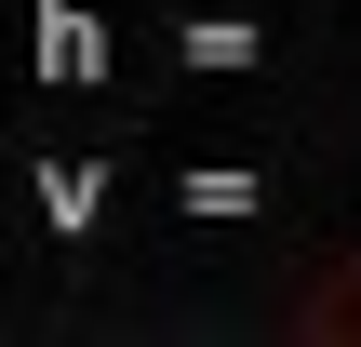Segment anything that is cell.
Returning a JSON list of instances; mask_svg holds the SVG:
<instances>
[{"mask_svg":"<svg viewBox=\"0 0 361 347\" xmlns=\"http://www.w3.org/2000/svg\"><path fill=\"white\" fill-rule=\"evenodd\" d=\"M188 67H255V27H241V13H201V27H188Z\"/></svg>","mask_w":361,"mask_h":347,"instance_id":"obj_2","label":"cell"},{"mask_svg":"<svg viewBox=\"0 0 361 347\" xmlns=\"http://www.w3.org/2000/svg\"><path fill=\"white\" fill-rule=\"evenodd\" d=\"M94 201H107V187H94V174H67V160H54V174H40V214H67V227H80V214H94Z\"/></svg>","mask_w":361,"mask_h":347,"instance_id":"obj_3","label":"cell"},{"mask_svg":"<svg viewBox=\"0 0 361 347\" xmlns=\"http://www.w3.org/2000/svg\"><path fill=\"white\" fill-rule=\"evenodd\" d=\"M40 67H54V80H94V67H107L94 13H67V0H54V13H40Z\"/></svg>","mask_w":361,"mask_h":347,"instance_id":"obj_1","label":"cell"},{"mask_svg":"<svg viewBox=\"0 0 361 347\" xmlns=\"http://www.w3.org/2000/svg\"><path fill=\"white\" fill-rule=\"evenodd\" d=\"M308 334H361V267L335 281V294H322V308H308Z\"/></svg>","mask_w":361,"mask_h":347,"instance_id":"obj_4","label":"cell"}]
</instances>
